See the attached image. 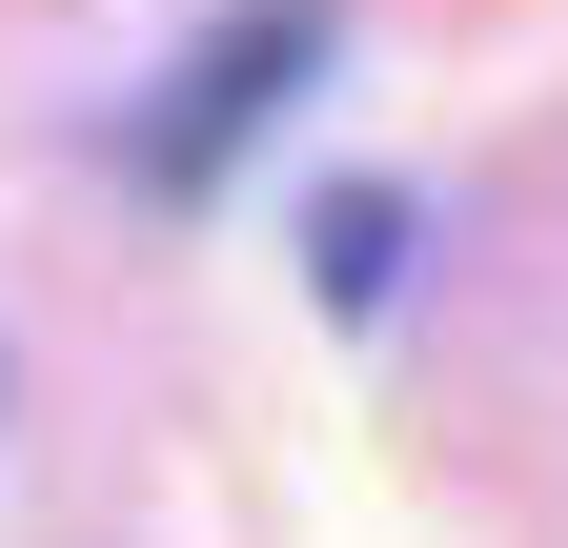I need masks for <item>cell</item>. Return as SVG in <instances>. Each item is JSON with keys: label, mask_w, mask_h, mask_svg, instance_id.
Instances as JSON below:
<instances>
[{"label": "cell", "mask_w": 568, "mask_h": 548, "mask_svg": "<svg viewBox=\"0 0 568 548\" xmlns=\"http://www.w3.org/2000/svg\"><path fill=\"white\" fill-rule=\"evenodd\" d=\"M284 82H325V0H244V21L203 41L163 102H142V183H163V203H183V183H224V163L264 143V102H284Z\"/></svg>", "instance_id": "1"}, {"label": "cell", "mask_w": 568, "mask_h": 548, "mask_svg": "<svg viewBox=\"0 0 568 548\" xmlns=\"http://www.w3.org/2000/svg\"><path fill=\"white\" fill-rule=\"evenodd\" d=\"M386 264H406V203H386V183H325V224H305V285H325V305H386Z\"/></svg>", "instance_id": "2"}]
</instances>
